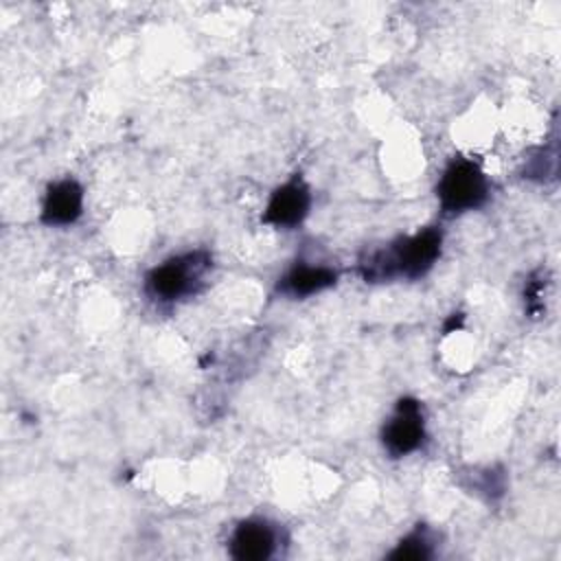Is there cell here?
I'll return each mask as SVG.
<instances>
[{
  "instance_id": "7",
  "label": "cell",
  "mask_w": 561,
  "mask_h": 561,
  "mask_svg": "<svg viewBox=\"0 0 561 561\" xmlns=\"http://www.w3.org/2000/svg\"><path fill=\"white\" fill-rule=\"evenodd\" d=\"M83 210V188L75 180H61L48 186L42 204L46 226H70Z\"/></svg>"
},
{
  "instance_id": "4",
  "label": "cell",
  "mask_w": 561,
  "mask_h": 561,
  "mask_svg": "<svg viewBox=\"0 0 561 561\" xmlns=\"http://www.w3.org/2000/svg\"><path fill=\"white\" fill-rule=\"evenodd\" d=\"M425 440V419L421 403L416 399H401L390 414V419L383 423L381 430V443L386 451L394 458L408 456L416 451Z\"/></svg>"
},
{
  "instance_id": "6",
  "label": "cell",
  "mask_w": 561,
  "mask_h": 561,
  "mask_svg": "<svg viewBox=\"0 0 561 561\" xmlns=\"http://www.w3.org/2000/svg\"><path fill=\"white\" fill-rule=\"evenodd\" d=\"M311 206V193L300 178H294L278 186L263 213V221L276 228H294L298 226Z\"/></svg>"
},
{
  "instance_id": "2",
  "label": "cell",
  "mask_w": 561,
  "mask_h": 561,
  "mask_svg": "<svg viewBox=\"0 0 561 561\" xmlns=\"http://www.w3.org/2000/svg\"><path fill=\"white\" fill-rule=\"evenodd\" d=\"M210 254L204 250L173 256L156 265L145 276V294L158 302H173L184 296H191L204 283V276L210 270Z\"/></svg>"
},
{
  "instance_id": "8",
  "label": "cell",
  "mask_w": 561,
  "mask_h": 561,
  "mask_svg": "<svg viewBox=\"0 0 561 561\" xmlns=\"http://www.w3.org/2000/svg\"><path fill=\"white\" fill-rule=\"evenodd\" d=\"M337 274L324 265H294L276 285V289L289 298H307L331 285H335Z\"/></svg>"
},
{
  "instance_id": "5",
  "label": "cell",
  "mask_w": 561,
  "mask_h": 561,
  "mask_svg": "<svg viewBox=\"0 0 561 561\" xmlns=\"http://www.w3.org/2000/svg\"><path fill=\"white\" fill-rule=\"evenodd\" d=\"M230 557L237 561H263L276 552L278 530L267 519H245L230 535Z\"/></svg>"
},
{
  "instance_id": "3",
  "label": "cell",
  "mask_w": 561,
  "mask_h": 561,
  "mask_svg": "<svg viewBox=\"0 0 561 561\" xmlns=\"http://www.w3.org/2000/svg\"><path fill=\"white\" fill-rule=\"evenodd\" d=\"M445 215H460L480 208L489 197V182L480 167L467 158H456L443 171L436 186Z\"/></svg>"
},
{
  "instance_id": "1",
  "label": "cell",
  "mask_w": 561,
  "mask_h": 561,
  "mask_svg": "<svg viewBox=\"0 0 561 561\" xmlns=\"http://www.w3.org/2000/svg\"><path fill=\"white\" fill-rule=\"evenodd\" d=\"M440 245L443 232L438 228H425L373 252L359 263V272L366 280L419 278L432 270L440 254Z\"/></svg>"
},
{
  "instance_id": "9",
  "label": "cell",
  "mask_w": 561,
  "mask_h": 561,
  "mask_svg": "<svg viewBox=\"0 0 561 561\" xmlns=\"http://www.w3.org/2000/svg\"><path fill=\"white\" fill-rule=\"evenodd\" d=\"M432 557V539L425 528H416L408 537H403L397 548L390 552V559H405V561H423Z\"/></svg>"
}]
</instances>
